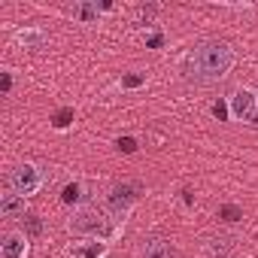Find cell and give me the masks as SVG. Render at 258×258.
Instances as JSON below:
<instances>
[{
    "instance_id": "obj_1",
    "label": "cell",
    "mask_w": 258,
    "mask_h": 258,
    "mask_svg": "<svg viewBox=\"0 0 258 258\" xmlns=\"http://www.w3.org/2000/svg\"><path fill=\"white\" fill-rule=\"evenodd\" d=\"M231 67H234V49L219 40L198 43L185 55V76L198 82H219L231 73Z\"/></svg>"
},
{
    "instance_id": "obj_2",
    "label": "cell",
    "mask_w": 258,
    "mask_h": 258,
    "mask_svg": "<svg viewBox=\"0 0 258 258\" xmlns=\"http://www.w3.org/2000/svg\"><path fill=\"white\" fill-rule=\"evenodd\" d=\"M67 228L79 237H88V240H106L112 234V222L97 210V207H76Z\"/></svg>"
},
{
    "instance_id": "obj_3",
    "label": "cell",
    "mask_w": 258,
    "mask_h": 258,
    "mask_svg": "<svg viewBox=\"0 0 258 258\" xmlns=\"http://www.w3.org/2000/svg\"><path fill=\"white\" fill-rule=\"evenodd\" d=\"M140 195H143V185H140V182H118V185L109 188V195H106V207H109L112 216L124 219L127 213H131V207L140 201Z\"/></svg>"
},
{
    "instance_id": "obj_4",
    "label": "cell",
    "mask_w": 258,
    "mask_h": 258,
    "mask_svg": "<svg viewBox=\"0 0 258 258\" xmlns=\"http://www.w3.org/2000/svg\"><path fill=\"white\" fill-rule=\"evenodd\" d=\"M43 182H46L43 170H40L37 164H31V161L19 164V167L10 173V185H13V191H16V195H22V198L37 195V191L43 188Z\"/></svg>"
},
{
    "instance_id": "obj_5",
    "label": "cell",
    "mask_w": 258,
    "mask_h": 258,
    "mask_svg": "<svg viewBox=\"0 0 258 258\" xmlns=\"http://www.w3.org/2000/svg\"><path fill=\"white\" fill-rule=\"evenodd\" d=\"M228 109L234 121H255V109H258V94L252 88H237L228 97Z\"/></svg>"
},
{
    "instance_id": "obj_6",
    "label": "cell",
    "mask_w": 258,
    "mask_h": 258,
    "mask_svg": "<svg viewBox=\"0 0 258 258\" xmlns=\"http://www.w3.org/2000/svg\"><path fill=\"white\" fill-rule=\"evenodd\" d=\"M31 255V237L25 231H7L0 240V258H28Z\"/></svg>"
},
{
    "instance_id": "obj_7",
    "label": "cell",
    "mask_w": 258,
    "mask_h": 258,
    "mask_svg": "<svg viewBox=\"0 0 258 258\" xmlns=\"http://www.w3.org/2000/svg\"><path fill=\"white\" fill-rule=\"evenodd\" d=\"M140 258H176V249L167 237H149L143 243V252Z\"/></svg>"
},
{
    "instance_id": "obj_8",
    "label": "cell",
    "mask_w": 258,
    "mask_h": 258,
    "mask_svg": "<svg viewBox=\"0 0 258 258\" xmlns=\"http://www.w3.org/2000/svg\"><path fill=\"white\" fill-rule=\"evenodd\" d=\"M22 49H28V52H37V49H43L46 46V31L43 28H22V31H16V37H13Z\"/></svg>"
},
{
    "instance_id": "obj_9",
    "label": "cell",
    "mask_w": 258,
    "mask_h": 258,
    "mask_svg": "<svg viewBox=\"0 0 258 258\" xmlns=\"http://www.w3.org/2000/svg\"><path fill=\"white\" fill-rule=\"evenodd\" d=\"M25 201L28 198H22V195H4V201H0V216L4 219H16V216H25Z\"/></svg>"
},
{
    "instance_id": "obj_10",
    "label": "cell",
    "mask_w": 258,
    "mask_h": 258,
    "mask_svg": "<svg viewBox=\"0 0 258 258\" xmlns=\"http://www.w3.org/2000/svg\"><path fill=\"white\" fill-rule=\"evenodd\" d=\"M100 13H103V10H100L97 4H76V7H73V19H79V22H94Z\"/></svg>"
},
{
    "instance_id": "obj_11",
    "label": "cell",
    "mask_w": 258,
    "mask_h": 258,
    "mask_svg": "<svg viewBox=\"0 0 258 258\" xmlns=\"http://www.w3.org/2000/svg\"><path fill=\"white\" fill-rule=\"evenodd\" d=\"M210 258H237V255H234L231 240H225V237L213 240V243H210Z\"/></svg>"
},
{
    "instance_id": "obj_12",
    "label": "cell",
    "mask_w": 258,
    "mask_h": 258,
    "mask_svg": "<svg viewBox=\"0 0 258 258\" xmlns=\"http://www.w3.org/2000/svg\"><path fill=\"white\" fill-rule=\"evenodd\" d=\"M61 201H64L67 207L79 204V201H82V185H79V182H67V185L61 188Z\"/></svg>"
},
{
    "instance_id": "obj_13",
    "label": "cell",
    "mask_w": 258,
    "mask_h": 258,
    "mask_svg": "<svg viewBox=\"0 0 258 258\" xmlns=\"http://www.w3.org/2000/svg\"><path fill=\"white\" fill-rule=\"evenodd\" d=\"M73 258H100L103 255V243H88V246H73L70 252Z\"/></svg>"
},
{
    "instance_id": "obj_14",
    "label": "cell",
    "mask_w": 258,
    "mask_h": 258,
    "mask_svg": "<svg viewBox=\"0 0 258 258\" xmlns=\"http://www.w3.org/2000/svg\"><path fill=\"white\" fill-rule=\"evenodd\" d=\"M219 219H222V222H240V219H243V210H240L237 204H222V207H219Z\"/></svg>"
},
{
    "instance_id": "obj_15",
    "label": "cell",
    "mask_w": 258,
    "mask_h": 258,
    "mask_svg": "<svg viewBox=\"0 0 258 258\" xmlns=\"http://www.w3.org/2000/svg\"><path fill=\"white\" fill-rule=\"evenodd\" d=\"M70 121H73V106H64V109H58V112L52 115V124L58 127V131L70 127Z\"/></svg>"
},
{
    "instance_id": "obj_16",
    "label": "cell",
    "mask_w": 258,
    "mask_h": 258,
    "mask_svg": "<svg viewBox=\"0 0 258 258\" xmlns=\"http://www.w3.org/2000/svg\"><path fill=\"white\" fill-rule=\"evenodd\" d=\"M25 228H28V234H31V237H40V234H43V222H40L34 213H28V216H25Z\"/></svg>"
},
{
    "instance_id": "obj_17",
    "label": "cell",
    "mask_w": 258,
    "mask_h": 258,
    "mask_svg": "<svg viewBox=\"0 0 258 258\" xmlns=\"http://www.w3.org/2000/svg\"><path fill=\"white\" fill-rule=\"evenodd\" d=\"M140 85H146V76L143 73H127V76H121V88H140Z\"/></svg>"
},
{
    "instance_id": "obj_18",
    "label": "cell",
    "mask_w": 258,
    "mask_h": 258,
    "mask_svg": "<svg viewBox=\"0 0 258 258\" xmlns=\"http://www.w3.org/2000/svg\"><path fill=\"white\" fill-rule=\"evenodd\" d=\"M118 152H124V155L137 152V140H134V137H121V140H118Z\"/></svg>"
},
{
    "instance_id": "obj_19",
    "label": "cell",
    "mask_w": 258,
    "mask_h": 258,
    "mask_svg": "<svg viewBox=\"0 0 258 258\" xmlns=\"http://www.w3.org/2000/svg\"><path fill=\"white\" fill-rule=\"evenodd\" d=\"M213 115H216L219 121H225V118L231 115V109H228V103H225V100H216V103H213Z\"/></svg>"
},
{
    "instance_id": "obj_20",
    "label": "cell",
    "mask_w": 258,
    "mask_h": 258,
    "mask_svg": "<svg viewBox=\"0 0 258 258\" xmlns=\"http://www.w3.org/2000/svg\"><path fill=\"white\" fill-rule=\"evenodd\" d=\"M146 46H149V49H161V46H164V34H161V31L149 34V37H146Z\"/></svg>"
},
{
    "instance_id": "obj_21",
    "label": "cell",
    "mask_w": 258,
    "mask_h": 258,
    "mask_svg": "<svg viewBox=\"0 0 258 258\" xmlns=\"http://www.w3.org/2000/svg\"><path fill=\"white\" fill-rule=\"evenodd\" d=\"M155 13H158V7H140V19H143V22H152Z\"/></svg>"
},
{
    "instance_id": "obj_22",
    "label": "cell",
    "mask_w": 258,
    "mask_h": 258,
    "mask_svg": "<svg viewBox=\"0 0 258 258\" xmlns=\"http://www.w3.org/2000/svg\"><path fill=\"white\" fill-rule=\"evenodd\" d=\"M13 91V70H4V94Z\"/></svg>"
},
{
    "instance_id": "obj_23",
    "label": "cell",
    "mask_w": 258,
    "mask_h": 258,
    "mask_svg": "<svg viewBox=\"0 0 258 258\" xmlns=\"http://www.w3.org/2000/svg\"><path fill=\"white\" fill-rule=\"evenodd\" d=\"M182 201H185V207H191V204H195V195H191V188H182Z\"/></svg>"
},
{
    "instance_id": "obj_24",
    "label": "cell",
    "mask_w": 258,
    "mask_h": 258,
    "mask_svg": "<svg viewBox=\"0 0 258 258\" xmlns=\"http://www.w3.org/2000/svg\"><path fill=\"white\" fill-rule=\"evenodd\" d=\"M255 124H258V115H255Z\"/></svg>"
}]
</instances>
